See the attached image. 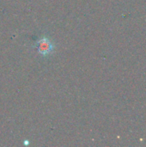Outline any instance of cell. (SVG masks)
<instances>
[{
    "label": "cell",
    "instance_id": "6da1fadb",
    "mask_svg": "<svg viewBox=\"0 0 146 147\" xmlns=\"http://www.w3.org/2000/svg\"><path fill=\"white\" fill-rule=\"evenodd\" d=\"M36 46H37L38 52L42 56L49 55L50 53H52V51L54 49L53 44L52 43V41L47 37H41L37 41V45Z\"/></svg>",
    "mask_w": 146,
    "mask_h": 147
}]
</instances>
